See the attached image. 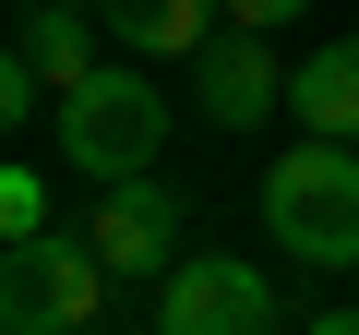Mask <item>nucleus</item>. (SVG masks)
I'll return each mask as SVG.
<instances>
[{
	"label": "nucleus",
	"instance_id": "nucleus-1",
	"mask_svg": "<svg viewBox=\"0 0 359 335\" xmlns=\"http://www.w3.org/2000/svg\"><path fill=\"white\" fill-rule=\"evenodd\" d=\"M264 228H276V252H299V264H359V156L335 144V132H299L276 168H264Z\"/></svg>",
	"mask_w": 359,
	"mask_h": 335
},
{
	"label": "nucleus",
	"instance_id": "nucleus-2",
	"mask_svg": "<svg viewBox=\"0 0 359 335\" xmlns=\"http://www.w3.org/2000/svg\"><path fill=\"white\" fill-rule=\"evenodd\" d=\"M60 156L84 168V180H144V168L168 156V96L132 72V60H96L84 84H60Z\"/></svg>",
	"mask_w": 359,
	"mask_h": 335
},
{
	"label": "nucleus",
	"instance_id": "nucleus-3",
	"mask_svg": "<svg viewBox=\"0 0 359 335\" xmlns=\"http://www.w3.org/2000/svg\"><path fill=\"white\" fill-rule=\"evenodd\" d=\"M96 299H108V264H96V240H13L0 252V323L13 335H84L96 323Z\"/></svg>",
	"mask_w": 359,
	"mask_h": 335
},
{
	"label": "nucleus",
	"instance_id": "nucleus-4",
	"mask_svg": "<svg viewBox=\"0 0 359 335\" xmlns=\"http://www.w3.org/2000/svg\"><path fill=\"white\" fill-rule=\"evenodd\" d=\"M156 335H276V287L240 252H180L156 287Z\"/></svg>",
	"mask_w": 359,
	"mask_h": 335
},
{
	"label": "nucleus",
	"instance_id": "nucleus-5",
	"mask_svg": "<svg viewBox=\"0 0 359 335\" xmlns=\"http://www.w3.org/2000/svg\"><path fill=\"white\" fill-rule=\"evenodd\" d=\"M96 264L108 275H168V252H180V204L156 192V180H108V204H96Z\"/></svg>",
	"mask_w": 359,
	"mask_h": 335
},
{
	"label": "nucleus",
	"instance_id": "nucleus-6",
	"mask_svg": "<svg viewBox=\"0 0 359 335\" xmlns=\"http://www.w3.org/2000/svg\"><path fill=\"white\" fill-rule=\"evenodd\" d=\"M264 108H287V72H276V60H264V36L240 25V36H216V48H204V120L264 132Z\"/></svg>",
	"mask_w": 359,
	"mask_h": 335
},
{
	"label": "nucleus",
	"instance_id": "nucleus-7",
	"mask_svg": "<svg viewBox=\"0 0 359 335\" xmlns=\"http://www.w3.org/2000/svg\"><path fill=\"white\" fill-rule=\"evenodd\" d=\"M216 13H228V0H96V25L132 60H204L216 48Z\"/></svg>",
	"mask_w": 359,
	"mask_h": 335
},
{
	"label": "nucleus",
	"instance_id": "nucleus-8",
	"mask_svg": "<svg viewBox=\"0 0 359 335\" xmlns=\"http://www.w3.org/2000/svg\"><path fill=\"white\" fill-rule=\"evenodd\" d=\"M287 120L299 132H359V36H335V48H311L299 72H287Z\"/></svg>",
	"mask_w": 359,
	"mask_h": 335
},
{
	"label": "nucleus",
	"instance_id": "nucleus-9",
	"mask_svg": "<svg viewBox=\"0 0 359 335\" xmlns=\"http://www.w3.org/2000/svg\"><path fill=\"white\" fill-rule=\"evenodd\" d=\"M25 60H36L48 84H84V72H96V60H84V13H36V25H25Z\"/></svg>",
	"mask_w": 359,
	"mask_h": 335
},
{
	"label": "nucleus",
	"instance_id": "nucleus-10",
	"mask_svg": "<svg viewBox=\"0 0 359 335\" xmlns=\"http://www.w3.org/2000/svg\"><path fill=\"white\" fill-rule=\"evenodd\" d=\"M0 240H48V180L36 168H0Z\"/></svg>",
	"mask_w": 359,
	"mask_h": 335
},
{
	"label": "nucleus",
	"instance_id": "nucleus-11",
	"mask_svg": "<svg viewBox=\"0 0 359 335\" xmlns=\"http://www.w3.org/2000/svg\"><path fill=\"white\" fill-rule=\"evenodd\" d=\"M36 96H48V72H36V60H0V120H25Z\"/></svg>",
	"mask_w": 359,
	"mask_h": 335
},
{
	"label": "nucleus",
	"instance_id": "nucleus-12",
	"mask_svg": "<svg viewBox=\"0 0 359 335\" xmlns=\"http://www.w3.org/2000/svg\"><path fill=\"white\" fill-rule=\"evenodd\" d=\"M311 0H228V25H252V36H276V25H299Z\"/></svg>",
	"mask_w": 359,
	"mask_h": 335
},
{
	"label": "nucleus",
	"instance_id": "nucleus-13",
	"mask_svg": "<svg viewBox=\"0 0 359 335\" xmlns=\"http://www.w3.org/2000/svg\"><path fill=\"white\" fill-rule=\"evenodd\" d=\"M311 335H359V311H323V323H311Z\"/></svg>",
	"mask_w": 359,
	"mask_h": 335
},
{
	"label": "nucleus",
	"instance_id": "nucleus-14",
	"mask_svg": "<svg viewBox=\"0 0 359 335\" xmlns=\"http://www.w3.org/2000/svg\"><path fill=\"white\" fill-rule=\"evenodd\" d=\"M84 335H96V323H84Z\"/></svg>",
	"mask_w": 359,
	"mask_h": 335
}]
</instances>
